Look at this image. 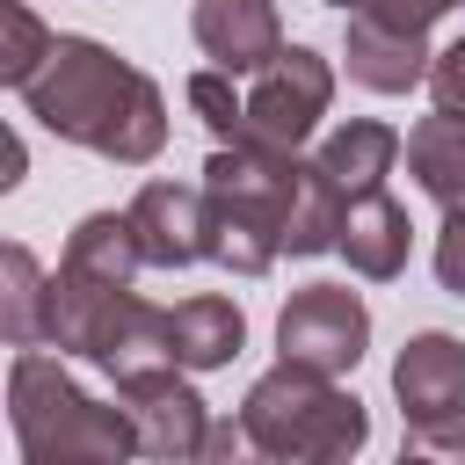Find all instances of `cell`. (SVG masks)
Listing matches in <instances>:
<instances>
[{"label": "cell", "mask_w": 465, "mask_h": 465, "mask_svg": "<svg viewBox=\"0 0 465 465\" xmlns=\"http://www.w3.org/2000/svg\"><path fill=\"white\" fill-rule=\"evenodd\" d=\"M22 109L51 138H65L80 153H102L116 167H145L167 145V94H160V80L138 73L131 58H116L109 44H94V36H58L51 65L22 87Z\"/></svg>", "instance_id": "cell-1"}, {"label": "cell", "mask_w": 465, "mask_h": 465, "mask_svg": "<svg viewBox=\"0 0 465 465\" xmlns=\"http://www.w3.org/2000/svg\"><path fill=\"white\" fill-rule=\"evenodd\" d=\"M7 429L22 465H131L138 429L124 400H94L44 349H15L7 363Z\"/></svg>", "instance_id": "cell-2"}, {"label": "cell", "mask_w": 465, "mask_h": 465, "mask_svg": "<svg viewBox=\"0 0 465 465\" xmlns=\"http://www.w3.org/2000/svg\"><path fill=\"white\" fill-rule=\"evenodd\" d=\"M298 182L305 160L276 153V145H218L203 160V196H211V262L232 276H269L283 240H291V211H298Z\"/></svg>", "instance_id": "cell-3"}, {"label": "cell", "mask_w": 465, "mask_h": 465, "mask_svg": "<svg viewBox=\"0 0 465 465\" xmlns=\"http://www.w3.org/2000/svg\"><path fill=\"white\" fill-rule=\"evenodd\" d=\"M240 414L291 465H356L363 443H371V407L341 378L305 371V363H283V356H276V371H262L247 385Z\"/></svg>", "instance_id": "cell-4"}, {"label": "cell", "mask_w": 465, "mask_h": 465, "mask_svg": "<svg viewBox=\"0 0 465 465\" xmlns=\"http://www.w3.org/2000/svg\"><path fill=\"white\" fill-rule=\"evenodd\" d=\"M363 349H371V305L349 283H305L283 298V312H276V356L283 363L349 378L363 363Z\"/></svg>", "instance_id": "cell-5"}, {"label": "cell", "mask_w": 465, "mask_h": 465, "mask_svg": "<svg viewBox=\"0 0 465 465\" xmlns=\"http://www.w3.org/2000/svg\"><path fill=\"white\" fill-rule=\"evenodd\" d=\"M327 102H334V65L320 51H305V44H283V58L262 65L254 87H247V145L305 153Z\"/></svg>", "instance_id": "cell-6"}, {"label": "cell", "mask_w": 465, "mask_h": 465, "mask_svg": "<svg viewBox=\"0 0 465 465\" xmlns=\"http://www.w3.org/2000/svg\"><path fill=\"white\" fill-rule=\"evenodd\" d=\"M116 400H124V414L138 429V458H153V465H196V450L211 436V407H203V392L189 385L182 363H153V371L116 378Z\"/></svg>", "instance_id": "cell-7"}, {"label": "cell", "mask_w": 465, "mask_h": 465, "mask_svg": "<svg viewBox=\"0 0 465 465\" xmlns=\"http://www.w3.org/2000/svg\"><path fill=\"white\" fill-rule=\"evenodd\" d=\"M131 225H138V247H145V269H189V262H211V196L203 182H145L131 196Z\"/></svg>", "instance_id": "cell-8"}, {"label": "cell", "mask_w": 465, "mask_h": 465, "mask_svg": "<svg viewBox=\"0 0 465 465\" xmlns=\"http://www.w3.org/2000/svg\"><path fill=\"white\" fill-rule=\"evenodd\" d=\"M189 36L196 51L232 73V80H254L262 65L283 58V22H276V0H196L189 7Z\"/></svg>", "instance_id": "cell-9"}, {"label": "cell", "mask_w": 465, "mask_h": 465, "mask_svg": "<svg viewBox=\"0 0 465 465\" xmlns=\"http://www.w3.org/2000/svg\"><path fill=\"white\" fill-rule=\"evenodd\" d=\"M392 400H400L407 429H414V421H450V414H465V341L443 334V327L407 334V349L392 356Z\"/></svg>", "instance_id": "cell-10"}, {"label": "cell", "mask_w": 465, "mask_h": 465, "mask_svg": "<svg viewBox=\"0 0 465 465\" xmlns=\"http://www.w3.org/2000/svg\"><path fill=\"white\" fill-rule=\"evenodd\" d=\"M341 22H349V29H341V65H349L356 87H371V94L429 87L436 51H429L421 29H400V22H385V15H341Z\"/></svg>", "instance_id": "cell-11"}, {"label": "cell", "mask_w": 465, "mask_h": 465, "mask_svg": "<svg viewBox=\"0 0 465 465\" xmlns=\"http://www.w3.org/2000/svg\"><path fill=\"white\" fill-rule=\"evenodd\" d=\"M400 153H407V138H400L392 124H378V116H349V124H334V131L312 145V167L356 203V196L385 189V174H392Z\"/></svg>", "instance_id": "cell-12"}, {"label": "cell", "mask_w": 465, "mask_h": 465, "mask_svg": "<svg viewBox=\"0 0 465 465\" xmlns=\"http://www.w3.org/2000/svg\"><path fill=\"white\" fill-rule=\"evenodd\" d=\"M407 247H414V218H407V203L385 196V189H371V196L349 203V218H341V247H334V254H349L356 276L392 283V276L407 269Z\"/></svg>", "instance_id": "cell-13"}, {"label": "cell", "mask_w": 465, "mask_h": 465, "mask_svg": "<svg viewBox=\"0 0 465 465\" xmlns=\"http://www.w3.org/2000/svg\"><path fill=\"white\" fill-rule=\"evenodd\" d=\"M65 276L80 283H109V291H131L138 269H145V247H138V225L131 211H87L73 232H65V254H58Z\"/></svg>", "instance_id": "cell-14"}, {"label": "cell", "mask_w": 465, "mask_h": 465, "mask_svg": "<svg viewBox=\"0 0 465 465\" xmlns=\"http://www.w3.org/2000/svg\"><path fill=\"white\" fill-rule=\"evenodd\" d=\"M247 341V312L218 291H196L182 305H167V349L182 371H225Z\"/></svg>", "instance_id": "cell-15"}, {"label": "cell", "mask_w": 465, "mask_h": 465, "mask_svg": "<svg viewBox=\"0 0 465 465\" xmlns=\"http://www.w3.org/2000/svg\"><path fill=\"white\" fill-rule=\"evenodd\" d=\"M407 174L429 203L443 211H465V116H421L407 131Z\"/></svg>", "instance_id": "cell-16"}, {"label": "cell", "mask_w": 465, "mask_h": 465, "mask_svg": "<svg viewBox=\"0 0 465 465\" xmlns=\"http://www.w3.org/2000/svg\"><path fill=\"white\" fill-rule=\"evenodd\" d=\"M44 320H51V276L22 240H7L0 247V334H7V349H44Z\"/></svg>", "instance_id": "cell-17"}, {"label": "cell", "mask_w": 465, "mask_h": 465, "mask_svg": "<svg viewBox=\"0 0 465 465\" xmlns=\"http://www.w3.org/2000/svg\"><path fill=\"white\" fill-rule=\"evenodd\" d=\"M341 218H349V196L305 160V182H298V211H291L283 254H334V247H341Z\"/></svg>", "instance_id": "cell-18"}, {"label": "cell", "mask_w": 465, "mask_h": 465, "mask_svg": "<svg viewBox=\"0 0 465 465\" xmlns=\"http://www.w3.org/2000/svg\"><path fill=\"white\" fill-rule=\"evenodd\" d=\"M182 94H189L196 124H203L218 145H247V94L232 87V73L203 65V73H189V80H182Z\"/></svg>", "instance_id": "cell-19"}, {"label": "cell", "mask_w": 465, "mask_h": 465, "mask_svg": "<svg viewBox=\"0 0 465 465\" xmlns=\"http://www.w3.org/2000/svg\"><path fill=\"white\" fill-rule=\"evenodd\" d=\"M51 51H58V29H44L29 0H7V51H0V80L22 94V87L51 65Z\"/></svg>", "instance_id": "cell-20"}, {"label": "cell", "mask_w": 465, "mask_h": 465, "mask_svg": "<svg viewBox=\"0 0 465 465\" xmlns=\"http://www.w3.org/2000/svg\"><path fill=\"white\" fill-rule=\"evenodd\" d=\"M196 465H291V458H276V450L247 429V414H225V421H211V436H203Z\"/></svg>", "instance_id": "cell-21"}, {"label": "cell", "mask_w": 465, "mask_h": 465, "mask_svg": "<svg viewBox=\"0 0 465 465\" xmlns=\"http://www.w3.org/2000/svg\"><path fill=\"white\" fill-rule=\"evenodd\" d=\"M400 450H414V458H429V465H465V414H450V421H414Z\"/></svg>", "instance_id": "cell-22"}, {"label": "cell", "mask_w": 465, "mask_h": 465, "mask_svg": "<svg viewBox=\"0 0 465 465\" xmlns=\"http://www.w3.org/2000/svg\"><path fill=\"white\" fill-rule=\"evenodd\" d=\"M429 102H436L443 116H465V36H450V44L436 51V65H429Z\"/></svg>", "instance_id": "cell-23"}, {"label": "cell", "mask_w": 465, "mask_h": 465, "mask_svg": "<svg viewBox=\"0 0 465 465\" xmlns=\"http://www.w3.org/2000/svg\"><path fill=\"white\" fill-rule=\"evenodd\" d=\"M436 283L450 298H465V211H443V232H436Z\"/></svg>", "instance_id": "cell-24"}, {"label": "cell", "mask_w": 465, "mask_h": 465, "mask_svg": "<svg viewBox=\"0 0 465 465\" xmlns=\"http://www.w3.org/2000/svg\"><path fill=\"white\" fill-rule=\"evenodd\" d=\"M450 7H465V0H371V7H356V15H385V22H400V29H436Z\"/></svg>", "instance_id": "cell-25"}, {"label": "cell", "mask_w": 465, "mask_h": 465, "mask_svg": "<svg viewBox=\"0 0 465 465\" xmlns=\"http://www.w3.org/2000/svg\"><path fill=\"white\" fill-rule=\"evenodd\" d=\"M22 167H29V145H22V138H7V174H0V189H15V182H22Z\"/></svg>", "instance_id": "cell-26"}, {"label": "cell", "mask_w": 465, "mask_h": 465, "mask_svg": "<svg viewBox=\"0 0 465 465\" xmlns=\"http://www.w3.org/2000/svg\"><path fill=\"white\" fill-rule=\"evenodd\" d=\"M327 7H341V15H356V7H371V0H327Z\"/></svg>", "instance_id": "cell-27"}, {"label": "cell", "mask_w": 465, "mask_h": 465, "mask_svg": "<svg viewBox=\"0 0 465 465\" xmlns=\"http://www.w3.org/2000/svg\"><path fill=\"white\" fill-rule=\"evenodd\" d=\"M392 465H429V458H414V450H400V458H392Z\"/></svg>", "instance_id": "cell-28"}]
</instances>
